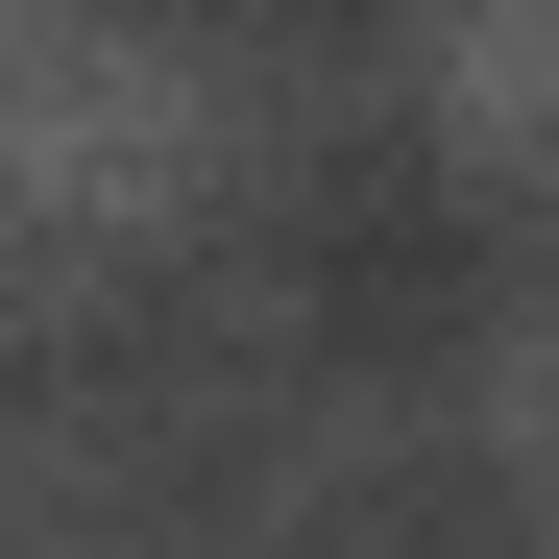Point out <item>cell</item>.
Listing matches in <instances>:
<instances>
[{"label":"cell","mask_w":559,"mask_h":559,"mask_svg":"<svg viewBox=\"0 0 559 559\" xmlns=\"http://www.w3.org/2000/svg\"><path fill=\"white\" fill-rule=\"evenodd\" d=\"M195 98L219 73H170V49H0V195H122Z\"/></svg>","instance_id":"cell-1"},{"label":"cell","mask_w":559,"mask_h":559,"mask_svg":"<svg viewBox=\"0 0 559 559\" xmlns=\"http://www.w3.org/2000/svg\"><path fill=\"white\" fill-rule=\"evenodd\" d=\"M511 462H559V293L511 317Z\"/></svg>","instance_id":"cell-2"}]
</instances>
